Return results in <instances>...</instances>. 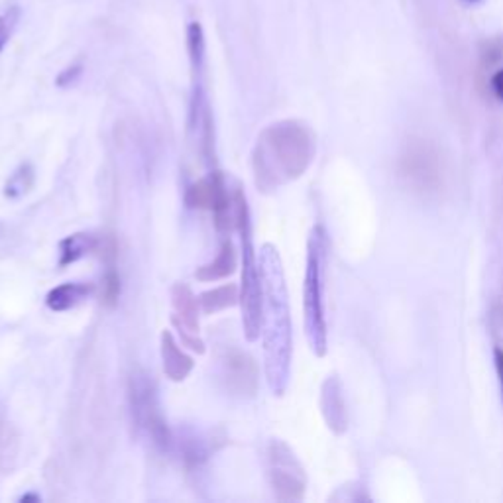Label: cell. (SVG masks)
<instances>
[{"mask_svg":"<svg viewBox=\"0 0 503 503\" xmlns=\"http://www.w3.org/2000/svg\"><path fill=\"white\" fill-rule=\"evenodd\" d=\"M179 338H181V347H187L189 350L205 354V342L199 338V333H189V330H177Z\"/></svg>","mask_w":503,"mask_h":503,"instance_id":"obj_22","label":"cell"},{"mask_svg":"<svg viewBox=\"0 0 503 503\" xmlns=\"http://www.w3.org/2000/svg\"><path fill=\"white\" fill-rule=\"evenodd\" d=\"M215 440L211 443V438H205L199 435H187L181 438L179 448H181V458L186 462L187 468H199V466L211 457V452H215Z\"/></svg>","mask_w":503,"mask_h":503,"instance_id":"obj_17","label":"cell"},{"mask_svg":"<svg viewBox=\"0 0 503 503\" xmlns=\"http://www.w3.org/2000/svg\"><path fill=\"white\" fill-rule=\"evenodd\" d=\"M85 71V65L81 64V61H75V64L67 65L64 71H59V75L55 77V85L59 89H67L71 87V85H75Z\"/></svg>","mask_w":503,"mask_h":503,"instance_id":"obj_21","label":"cell"},{"mask_svg":"<svg viewBox=\"0 0 503 503\" xmlns=\"http://www.w3.org/2000/svg\"><path fill=\"white\" fill-rule=\"evenodd\" d=\"M468 3H480V0H468Z\"/></svg>","mask_w":503,"mask_h":503,"instance_id":"obj_26","label":"cell"},{"mask_svg":"<svg viewBox=\"0 0 503 503\" xmlns=\"http://www.w3.org/2000/svg\"><path fill=\"white\" fill-rule=\"evenodd\" d=\"M99 246V236L91 235V232H75L59 242V267H67L83 260Z\"/></svg>","mask_w":503,"mask_h":503,"instance_id":"obj_15","label":"cell"},{"mask_svg":"<svg viewBox=\"0 0 503 503\" xmlns=\"http://www.w3.org/2000/svg\"><path fill=\"white\" fill-rule=\"evenodd\" d=\"M34 186V167L30 164H22L15 174H12L5 186V195L8 199H20Z\"/></svg>","mask_w":503,"mask_h":503,"instance_id":"obj_18","label":"cell"},{"mask_svg":"<svg viewBox=\"0 0 503 503\" xmlns=\"http://www.w3.org/2000/svg\"><path fill=\"white\" fill-rule=\"evenodd\" d=\"M128 399L132 419L140 431L150 438V443L162 452L174 447V433L167 427L162 409H159L157 389L148 374L134 372L128 379Z\"/></svg>","mask_w":503,"mask_h":503,"instance_id":"obj_7","label":"cell"},{"mask_svg":"<svg viewBox=\"0 0 503 503\" xmlns=\"http://www.w3.org/2000/svg\"><path fill=\"white\" fill-rule=\"evenodd\" d=\"M492 89H494V95L503 103V69L498 71L492 77Z\"/></svg>","mask_w":503,"mask_h":503,"instance_id":"obj_24","label":"cell"},{"mask_svg":"<svg viewBox=\"0 0 503 503\" xmlns=\"http://www.w3.org/2000/svg\"><path fill=\"white\" fill-rule=\"evenodd\" d=\"M262 276V335H264V367L267 386L276 397L286 396L291 376L293 328L291 309L279 250L274 244L260 248Z\"/></svg>","mask_w":503,"mask_h":503,"instance_id":"obj_1","label":"cell"},{"mask_svg":"<svg viewBox=\"0 0 503 503\" xmlns=\"http://www.w3.org/2000/svg\"><path fill=\"white\" fill-rule=\"evenodd\" d=\"M187 55L191 65V95L187 128L191 140L208 166H215V118L206 91V44L201 22L187 24Z\"/></svg>","mask_w":503,"mask_h":503,"instance_id":"obj_4","label":"cell"},{"mask_svg":"<svg viewBox=\"0 0 503 503\" xmlns=\"http://www.w3.org/2000/svg\"><path fill=\"white\" fill-rule=\"evenodd\" d=\"M328 235L325 226L317 225L307 242V266L303 286L305 337L315 356L323 358L328 350V325L325 309V274L328 262Z\"/></svg>","mask_w":503,"mask_h":503,"instance_id":"obj_3","label":"cell"},{"mask_svg":"<svg viewBox=\"0 0 503 503\" xmlns=\"http://www.w3.org/2000/svg\"><path fill=\"white\" fill-rule=\"evenodd\" d=\"M120 296V276L115 266H106V272L101 281V301L106 307L116 305Z\"/></svg>","mask_w":503,"mask_h":503,"instance_id":"obj_20","label":"cell"},{"mask_svg":"<svg viewBox=\"0 0 503 503\" xmlns=\"http://www.w3.org/2000/svg\"><path fill=\"white\" fill-rule=\"evenodd\" d=\"M20 18H22L20 6H10L3 12V15H0V55H3L5 47L8 45L12 35H15Z\"/></svg>","mask_w":503,"mask_h":503,"instance_id":"obj_19","label":"cell"},{"mask_svg":"<svg viewBox=\"0 0 503 503\" xmlns=\"http://www.w3.org/2000/svg\"><path fill=\"white\" fill-rule=\"evenodd\" d=\"M315 154L317 138L305 122L287 118L266 126L252 150L256 187L274 193L299 179L311 167Z\"/></svg>","mask_w":503,"mask_h":503,"instance_id":"obj_2","label":"cell"},{"mask_svg":"<svg viewBox=\"0 0 503 503\" xmlns=\"http://www.w3.org/2000/svg\"><path fill=\"white\" fill-rule=\"evenodd\" d=\"M220 367L226 387L235 396L252 397L257 389V364L248 352L240 348H226L220 354Z\"/></svg>","mask_w":503,"mask_h":503,"instance_id":"obj_9","label":"cell"},{"mask_svg":"<svg viewBox=\"0 0 503 503\" xmlns=\"http://www.w3.org/2000/svg\"><path fill=\"white\" fill-rule=\"evenodd\" d=\"M494 360H496V372L499 379V389H501V399H503V348L494 350Z\"/></svg>","mask_w":503,"mask_h":503,"instance_id":"obj_23","label":"cell"},{"mask_svg":"<svg viewBox=\"0 0 503 503\" xmlns=\"http://www.w3.org/2000/svg\"><path fill=\"white\" fill-rule=\"evenodd\" d=\"M244 197L246 195L236 179L213 169L211 174L187 187L186 205L197 211H211L216 230L228 235L238 226V211Z\"/></svg>","mask_w":503,"mask_h":503,"instance_id":"obj_5","label":"cell"},{"mask_svg":"<svg viewBox=\"0 0 503 503\" xmlns=\"http://www.w3.org/2000/svg\"><path fill=\"white\" fill-rule=\"evenodd\" d=\"M267 480L281 503H297L305 498L307 474L296 452L281 438H272L266 452Z\"/></svg>","mask_w":503,"mask_h":503,"instance_id":"obj_8","label":"cell"},{"mask_svg":"<svg viewBox=\"0 0 503 503\" xmlns=\"http://www.w3.org/2000/svg\"><path fill=\"white\" fill-rule=\"evenodd\" d=\"M159 352H162V364L164 374L171 379V382H186L193 370V358L181 350L179 342L171 335V330H164L159 337Z\"/></svg>","mask_w":503,"mask_h":503,"instance_id":"obj_12","label":"cell"},{"mask_svg":"<svg viewBox=\"0 0 503 503\" xmlns=\"http://www.w3.org/2000/svg\"><path fill=\"white\" fill-rule=\"evenodd\" d=\"M242 244V279H240V307L244 337L248 342H256L262 335V276L260 262H257L254 238H252V218L246 197L240 203L238 226Z\"/></svg>","mask_w":503,"mask_h":503,"instance_id":"obj_6","label":"cell"},{"mask_svg":"<svg viewBox=\"0 0 503 503\" xmlns=\"http://www.w3.org/2000/svg\"><path fill=\"white\" fill-rule=\"evenodd\" d=\"M171 305H174L171 323H174L176 330L199 333V297H195L187 284H176L171 287Z\"/></svg>","mask_w":503,"mask_h":503,"instance_id":"obj_11","label":"cell"},{"mask_svg":"<svg viewBox=\"0 0 503 503\" xmlns=\"http://www.w3.org/2000/svg\"><path fill=\"white\" fill-rule=\"evenodd\" d=\"M240 303V289L235 284H225L199 296V307L205 315H215L218 311L230 309Z\"/></svg>","mask_w":503,"mask_h":503,"instance_id":"obj_16","label":"cell"},{"mask_svg":"<svg viewBox=\"0 0 503 503\" xmlns=\"http://www.w3.org/2000/svg\"><path fill=\"white\" fill-rule=\"evenodd\" d=\"M321 411L328 428L342 435L348 428V413L345 401V389L337 376H328L321 387Z\"/></svg>","mask_w":503,"mask_h":503,"instance_id":"obj_10","label":"cell"},{"mask_svg":"<svg viewBox=\"0 0 503 503\" xmlns=\"http://www.w3.org/2000/svg\"><path fill=\"white\" fill-rule=\"evenodd\" d=\"M93 293V286L87 284H61L54 287L45 296L47 309L54 313H64L69 309H75Z\"/></svg>","mask_w":503,"mask_h":503,"instance_id":"obj_14","label":"cell"},{"mask_svg":"<svg viewBox=\"0 0 503 503\" xmlns=\"http://www.w3.org/2000/svg\"><path fill=\"white\" fill-rule=\"evenodd\" d=\"M236 266H238V257H236L235 244H232L228 238H225L223 244H220L215 260L197 267L195 277L199 281H205V284H208V281H218L235 274Z\"/></svg>","mask_w":503,"mask_h":503,"instance_id":"obj_13","label":"cell"},{"mask_svg":"<svg viewBox=\"0 0 503 503\" xmlns=\"http://www.w3.org/2000/svg\"><path fill=\"white\" fill-rule=\"evenodd\" d=\"M20 501H40V496H35V494H28V496H22Z\"/></svg>","mask_w":503,"mask_h":503,"instance_id":"obj_25","label":"cell"}]
</instances>
